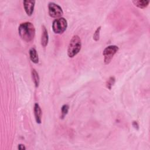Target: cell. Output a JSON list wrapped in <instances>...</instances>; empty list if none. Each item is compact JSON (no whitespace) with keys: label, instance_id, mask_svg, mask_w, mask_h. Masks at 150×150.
Listing matches in <instances>:
<instances>
[{"label":"cell","instance_id":"8992f818","mask_svg":"<svg viewBox=\"0 0 150 150\" xmlns=\"http://www.w3.org/2000/svg\"><path fill=\"white\" fill-rule=\"evenodd\" d=\"M35 2V1L26 0L23 1L25 11L28 16H31L33 14Z\"/></svg>","mask_w":150,"mask_h":150},{"label":"cell","instance_id":"7c38bea8","mask_svg":"<svg viewBox=\"0 0 150 150\" xmlns=\"http://www.w3.org/2000/svg\"><path fill=\"white\" fill-rule=\"evenodd\" d=\"M69 110V106L68 104H64L62 108H61V111H62V115L61 118H64V117L67 115L68 111Z\"/></svg>","mask_w":150,"mask_h":150},{"label":"cell","instance_id":"52a82bcc","mask_svg":"<svg viewBox=\"0 0 150 150\" xmlns=\"http://www.w3.org/2000/svg\"><path fill=\"white\" fill-rule=\"evenodd\" d=\"M42 35H41V45L43 47H46L49 42V35L46 27L43 25L42 26Z\"/></svg>","mask_w":150,"mask_h":150},{"label":"cell","instance_id":"ba28073f","mask_svg":"<svg viewBox=\"0 0 150 150\" xmlns=\"http://www.w3.org/2000/svg\"><path fill=\"white\" fill-rule=\"evenodd\" d=\"M42 110L38 103H35L34 105V115L36 121L38 124H40L42 122Z\"/></svg>","mask_w":150,"mask_h":150},{"label":"cell","instance_id":"5bb4252c","mask_svg":"<svg viewBox=\"0 0 150 150\" xmlns=\"http://www.w3.org/2000/svg\"><path fill=\"white\" fill-rule=\"evenodd\" d=\"M101 30V26H99L97 28L95 32L94 33L93 38L95 41H98L100 39V32Z\"/></svg>","mask_w":150,"mask_h":150},{"label":"cell","instance_id":"6da1fadb","mask_svg":"<svg viewBox=\"0 0 150 150\" xmlns=\"http://www.w3.org/2000/svg\"><path fill=\"white\" fill-rule=\"evenodd\" d=\"M18 32L22 40L30 42L35 37V28L31 22H25L20 24L18 27Z\"/></svg>","mask_w":150,"mask_h":150},{"label":"cell","instance_id":"8fae6325","mask_svg":"<svg viewBox=\"0 0 150 150\" xmlns=\"http://www.w3.org/2000/svg\"><path fill=\"white\" fill-rule=\"evenodd\" d=\"M32 80L35 84V87L36 88L38 87L39 85L40 79H39V76L38 72L34 69H33L32 70Z\"/></svg>","mask_w":150,"mask_h":150},{"label":"cell","instance_id":"2e32d148","mask_svg":"<svg viewBox=\"0 0 150 150\" xmlns=\"http://www.w3.org/2000/svg\"><path fill=\"white\" fill-rule=\"evenodd\" d=\"M18 148L19 149H21V150H23V149H26L25 145H23V144H19V145H18Z\"/></svg>","mask_w":150,"mask_h":150},{"label":"cell","instance_id":"30bf717a","mask_svg":"<svg viewBox=\"0 0 150 150\" xmlns=\"http://www.w3.org/2000/svg\"><path fill=\"white\" fill-rule=\"evenodd\" d=\"M132 3L137 7L139 8H145L148 6L149 3V1L146 0H135L132 1Z\"/></svg>","mask_w":150,"mask_h":150},{"label":"cell","instance_id":"5b68a950","mask_svg":"<svg viewBox=\"0 0 150 150\" xmlns=\"http://www.w3.org/2000/svg\"><path fill=\"white\" fill-rule=\"evenodd\" d=\"M49 14L50 17L53 18H61L63 14L62 8L54 2H49L48 4Z\"/></svg>","mask_w":150,"mask_h":150},{"label":"cell","instance_id":"277c9868","mask_svg":"<svg viewBox=\"0 0 150 150\" xmlns=\"http://www.w3.org/2000/svg\"><path fill=\"white\" fill-rule=\"evenodd\" d=\"M119 48L115 45H110L106 47L103 50V54L104 56V62L105 64H108L114 54L118 52Z\"/></svg>","mask_w":150,"mask_h":150},{"label":"cell","instance_id":"3957f363","mask_svg":"<svg viewBox=\"0 0 150 150\" xmlns=\"http://www.w3.org/2000/svg\"><path fill=\"white\" fill-rule=\"evenodd\" d=\"M67 22L63 17L55 19L52 23L53 31L56 34L63 33L67 29Z\"/></svg>","mask_w":150,"mask_h":150},{"label":"cell","instance_id":"4fadbf2b","mask_svg":"<svg viewBox=\"0 0 150 150\" xmlns=\"http://www.w3.org/2000/svg\"><path fill=\"white\" fill-rule=\"evenodd\" d=\"M115 81V79L114 77H110L109 78V79L107 80V83H106V86L109 90L111 89V87L114 85Z\"/></svg>","mask_w":150,"mask_h":150},{"label":"cell","instance_id":"7a4b0ae2","mask_svg":"<svg viewBox=\"0 0 150 150\" xmlns=\"http://www.w3.org/2000/svg\"><path fill=\"white\" fill-rule=\"evenodd\" d=\"M81 48V41L78 35H74L71 39L68 48L67 55L69 57H73L80 51Z\"/></svg>","mask_w":150,"mask_h":150},{"label":"cell","instance_id":"9c48e42d","mask_svg":"<svg viewBox=\"0 0 150 150\" xmlns=\"http://www.w3.org/2000/svg\"><path fill=\"white\" fill-rule=\"evenodd\" d=\"M29 56L31 61L37 64L39 62V57L38 54L37 53L36 50L34 47H32L29 50Z\"/></svg>","mask_w":150,"mask_h":150},{"label":"cell","instance_id":"9a60e30c","mask_svg":"<svg viewBox=\"0 0 150 150\" xmlns=\"http://www.w3.org/2000/svg\"><path fill=\"white\" fill-rule=\"evenodd\" d=\"M132 126L134 127V128H135V129H136L137 130H138L139 129V125H138V124L137 123V121H133L132 122Z\"/></svg>","mask_w":150,"mask_h":150}]
</instances>
